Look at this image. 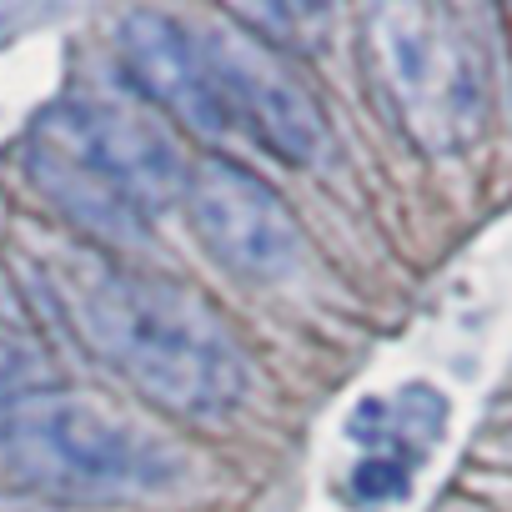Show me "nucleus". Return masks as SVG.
<instances>
[{
  "mask_svg": "<svg viewBox=\"0 0 512 512\" xmlns=\"http://www.w3.org/2000/svg\"><path fill=\"white\" fill-rule=\"evenodd\" d=\"M51 292L91 352L166 412L221 417L246 397V352L191 287L76 251L51 267Z\"/></svg>",
  "mask_w": 512,
  "mask_h": 512,
  "instance_id": "obj_1",
  "label": "nucleus"
},
{
  "mask_svg": "<svg viewBox=\"0 0 512 512\" xmlns=\"http://www.w3.org/2000/svg\"><path fill=\"white\" fill-rule=\"evenodd\" d=\"M26 171L61 216L116 246L146 241L151 216L186 196L191 176L176 136L151 111L86 96L36 116Z\"/></svg>",
  "mask_w": 512,
  "mask_h": 512,
  "instance_id": "obj_2",
  "label": "nucleus"
},
{
  "mask_svg": "<svg viewBox=\"0 0 512 512\" xmlns=\"http://www.w3.org/2000/svg\"><path fill=\"white\" fill-rule=\"evenodd\" d=\"M0 462L11 477L61 497H141L186 477V457L66 392H36L0 417Z\"/></svg>",
  "mask_w": 512,
  "mask_h": 512,
  "instance_id": "obj_3",
  "label": "nucleus"
},
{
  "mask_svg": "<svg viewBox=\"0 0 512 512\" xmlns=\"http://www.w3.org/2000/svg\"><path fill=\"white\" fill-rule=\"evenodd\" d=\"M186 206L201 246L246 282H287L302 267V226L287 201L241 161L206 156L186 176Z\"/></svg>",
  "mask_w": 512,
  "mask_h": 512,
  "instance_id": "obj_4",
  "label": "nucleus"
},
{
  "mask_svg": "<svg viewBox=\"0 0 512 512\" xmlns=\"http://www.w3.org/2000/svg\"><path fill=\"white\" fill-rule=\"evenodd\" d=\"M196 51L211 71V86L231 116V126H246L267 151H277L292 166H312L327 156L332 136L312 101V91L241 31L211 26L196 36Z\"/></svg>",
  "mask_w": 512,
  "mask_h": 512,
  "instance_id": "obj_5",
  "label": "nucleus"
},
{
  "mask_svg": "<svg viewBox=\"0 0 512 512\" xmlns=\"http://www.w3.org/2000/svg\"><path fill=\"white\" fill-rule=\"evenodd\" d=\"M377 66L392 86V101L427 141H457L472 126L482 106L477 56L432 26V16L387 11L377 26Z\"/></svg>",
  "mask_w": 512,
  "mask_h": 512,
  "instance_id": "obj_6",
  "label": "nucleus"
},
{
  "mask_svg": "<svg viewBox=\"0 0 512 512\" xmlns=\"http://www.w3.org/2000/svg\"><path fill=\"white\" fill-rule=\"evenodd\" d=\"M116 41H121L126 71L141 81V91L156 106H166L186 131L211 136V141L231 131V116H226V106L211 86V71H206L191 31H181L171 16L131 11V16H121Z\"/></svg>",
  "mask_w": 512,
  "mask_h": 512,
  "instance_id": "obj_7",
  "label": "nucleus"
},
{
  "mask_svg": "<svg viewBox=\"0 0 512 512\" xmlns=\"http://www.w3.org/2000/svg\"><path fill=\"white\" fill-rule=\"evenodd\" d=\"M327 6H236L231 16H241V21H267L262 31L267 36H277L282 46H307L312 36H322V31H302L297 21H312V16H322Z\"/></svg>",
  "mask_w": 512,
  "mask_h": 512,
  "instance_id": "obj_8",
  "label": "nucleus"
},
{
  "mask_svg": "<svg viewBox=\"0 0 512 512\" xmlns=\"http://www.w3.org/2000/svg\"><path fill=\"white\" fill-rule=\"evenodd\" d=\"M46 377V362L41 352L26 342V337H11V332H0V397H11V392H26Z\"/></svg>",
  "mask_w": 512,
  "mask_h": 512,
  "instance_id": "obj_9",
  "label": "nucleus"
},
{
  "mask_svg": "<svg viewBox=\"0 0 512 512\" xmlns=\"http://www.w3.org/2000/svg\"><path fill=\"white\" fill-rule=\"evenodd\" d=\"M407 462L402 457H367L357 472H352V492L362 502H387V497H402L407 492Z\"/></svg>",
  "mask_w": 512,
  "mask_h": 512,
  "instance_id": "obj_10",
  "label": "nucleus"
}]
</instances>
